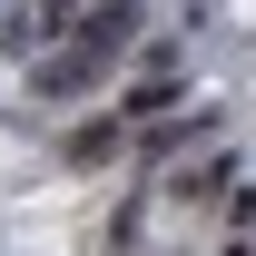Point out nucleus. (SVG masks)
<instances>
[{"label": "nucleus", "instance_id": "0eeeda50", "mask_svg": "<svg viewBox=\"0 0 256 256\" xmlns=\"http://www.w3.org/2000/svg\"><path fill=\"white\" fill-rule=\"evenodd\" d=\"M79 10H89V0H40V40H60L69 20H79Z\"/></svg>", "mask_w": 256, "mask_h": 256}, {"label": "nucleus", "instance_id": "7ed1b4c3", "mask_svg": "<svg viewBox=\"0 0 256 256\" xmlns=\"http://www.w3.org/2000/svg\"><path fill=\"white\" fill-rule=\"evenodd\" d=\"M118 148H128V118H118V108H108V118H79V128L60 138V158H69V168H108Z\"/></svg>", "mask_w": 256, "mask_h": 256}, {"label": "nucleus", "instance_id": "423d86ee", "mask_svg": "<svg viewBox=\"0 0 256 256\" xmlns=\"http://www.w3.org/2000/svg\"><path fill=\"white\" fill-rule=\"evenodd\" d=\"M0 50H50V40H40V10H20V0H0Z\"/></svg>", "mask_w": 256, "mask_h": 256}, {"label": "nucleus", "instance_id": "f257e3e1", "mask_svg": "<svg viewBox=\"0 0 256 256\" xmlns=\"http://www.w3.org/2000/svg\"><path fill=\"white\" fill-rule=\"evenodd\" d=\"M138 30H148V0H89L60 40H69V50H89L98 69H118L128 50H138Z\"/></svg>", "mask_w": 256, "mask_h": 256}, {"label": "nucleus", "instance_id": "20e7f679", "mask_svg": "<svg viewBox=\"0 0 256 256\" xmlns=\"http://www.w3.org/2000/svg\"><path fill=\"white\" fill-rule=\"evenodd\" d=\"M168 108H178V79H168V69H158V79H138V89H118V118H128V128L168 118Z\"/></svg>", "mask_w": 256, "mask_h": 256}, {"label": "nucleus", "instance_id": "f03ea898", "mask_svg": "<svg viewBox=\"0 0 256 256\" xmlns=\"http://www.w3.org/2000/svg\"><path fill=\"white\" fill-rule=\"evenodd\" d=\"M108 89V69L89 60V50H50V60H30V98L40 108H69V98H98Z\"/></svg>", "mask_w": 256, "mask_h": 256}, {"label": "nucleus", "instance_id": "6e6552de", "mask_svg": "<svg viewBox=\"0 0 256 256\" xmlns=\"http://www.w3.org/2000/svg\"><path fill=\"white\" fill-rule=\"evenodd\" d=\"M246 256H256V246H246Z\"/></svg>", "mask_w": 256, "mask_h": 256}, {"label": "nucleus", "instance_id": "39448f33", "mask_svg": "<svg viewBox=\"0 0 256 256\" xmlns=\"http://www.w3.org/2000/svg\"><path fill=\"white\" fill-rule=\"evenodd\" d=\"M217 188H226V158H207V168H178V178H168V197H178V207H207Z\"/></svg>", "mask_w": 256, "mask_h": 256}]
</instances>
